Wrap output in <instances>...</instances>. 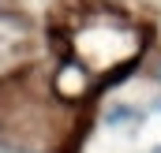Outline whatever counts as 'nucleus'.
Instances as JSON below:
<instances>
[{
    "instance_id": "obj_1",
    "label": "nucleus",
    "mask_w": 161,
    "mask_h": 153,
    "mask_svg": "<svg viewBox=\"0 0 161 153\" xmlns=\"http://www.w3.org/2000/svg\"><path fill=\"white\" fill-rule=\"evenodd\" d=\"M154 153H161V146H158V150H154Z\"/></svg>"
}]
</instances>
